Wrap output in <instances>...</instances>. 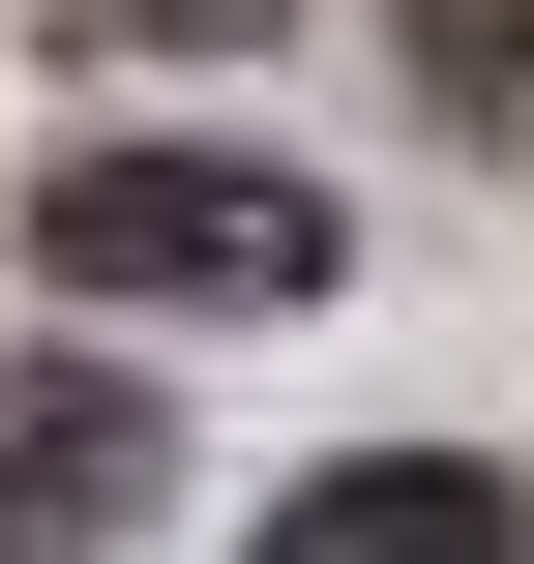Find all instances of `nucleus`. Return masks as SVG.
Returning a JSON list of instances; mask_svg holds the SVG:
<instances>
[{"mask_svg":"<svg viewBox=\"0 0 534 564\" xmlns=\"http://www.w3.org/2000/svg\"><path fill=\"white\" fill-rule=\"evenodd\" d=\"M59 30H119V59H238L268 0H59Z\"/></svg>","mask_w":534,"mask_h":564,"instance_id":"obj_5","label":"nucleus"},{"mask_svg":"<svg viewBox=\"0 0 534 564\" xmlns=\"http://www.w3.org/2000/svg\"><path fill=\"white\" fill-rule=\"evenodd\" d=\"M386 59H416V119H446V149H534V0H416Z\"/></svg>","mask_w":534,"mask_h":564,"instance_id":"obj_4","label":"nucleus"},{"mask_svg":"<svg viewBox=\"0 0 534 564\" xmlns=\"http://www.w3.org/2000/svg\"><path fill=\"white\" fill-rule=\"evenodd\" d=\"M238 564H534V506L476 476V446H357V476H297Z\"/></svg>","mask_w":534,"mask_h":564,"instance_id":"obj_3","label":"nucleus"},{"mask_svg":"<svg viewBox=\"0 0 534 564\" xmlns=\"http://www.w3.org/2000/svg\"><path fill=\"white\" fill-rule=\"evenodd\" d=\"M149 506H178V416L119 357H0V564H119Z\"/></svg>","mask_w":534,"mask_h":564,"instance_id":"obj_2","label":"nucleus"},{"mask_svg":"<svg viewBox=\"0 0 534 564\" xmlns=\"http://www.w3.org/2000/svg\"><path fill=\"white\" fill-rule=\"evenodd\" d=\"M30 268L59 297H178V327H268V297H327V178H268V149H59L30 178Z\"/></svg>","mask_w":534,"mask_h":564,"instance_id":"obj_1","label":"nucleus"}]
</instances>
